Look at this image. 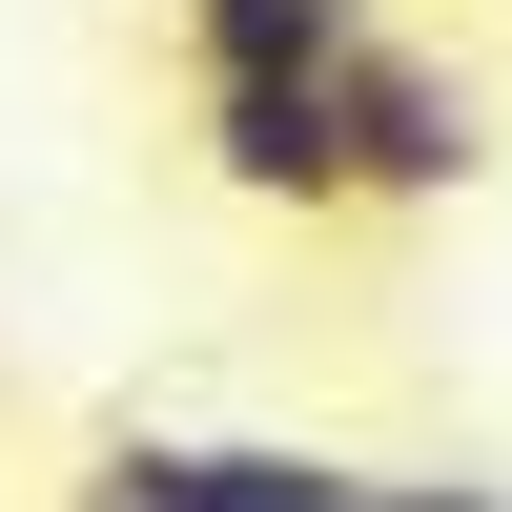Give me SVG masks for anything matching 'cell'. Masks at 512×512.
<instances>
[{"instance_id":"cell-1","label":"cell","mask_w":512,"mask_h":512,"mask_svg":"<svg viewBox=\"0 0 512 512\" xmlns=\"http://www.w3.org/2000/svg\"><path fill=\"white\" fill-rule=\"evenodd\" d=\"M492 185V82L451 62V41L369 21L349 41V205H390V226H431V205Z\"/></svg>"},{"instance_id":"cell-2","label":"cell","mask_w":512,"mask_h":512,"mask_svg":"<svg viewBox=\"0 0 512 512\" xmlns=\"http://www.w3.org/2000/svg\"><path fill=\"white\" fill-rule=\"evenodd\" d=\"M369 451H308V431H103L62 472V512H349Z\"/></svg>"},{"instance_id":"cell-3","label":"cell","mask_w":512,"mask_h":512,"mask_svg":"<svg viewBox=\"0 0 512 512\" xmlns=\"http://www.w3.org/2000/svg\"><path fill=\"white\" fill-rule=\"evenodd\" d=\"M185 164L267 226H349V62L308 82H185Z\"/></svg>"},{"instance_id":"cell-4","label":"cell","mask_w":512,"mask_h":512,"mask_svg":"<svg viewBox=\"0 0 512 512\" xmlns=\"http://www.w3.org/2000/svg\"><path fill=\"white\" fill-rule=\"evenodd\" d=\"M369 21H390V0H164L185 82H308V62H349Z\"/></svg>"},{"instance_id":"cell-5","label":"cell","mask_w":512,"mask_h":512,"mask_svg":"<svg viewBox=\"0 0 512 512\" xmlns=\"http://www.w3.org/2000/svg\"><path fill=\"white\" fill-rule=\"evenodd\" d=\"M349 512H512V492H492V472H369Z\"/></svg>"}]
</instances>
